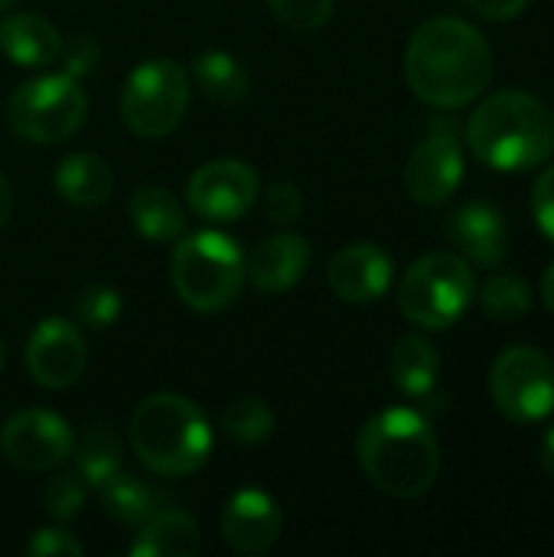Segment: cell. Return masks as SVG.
<instances>
[{
	"mask_svg": "<svg viewBox=\"0 0 554 557\" xmlns=\"http://www.w3.org/2000/svg\"><path fill=\"white\" fill-rule=\"evenodd\" d=\"M405 78L424 104L441 111L464 108L480 98L493 78L490 42L467 20H428L408 42Z\"/></svg>",
	"mask_w": 554,
	"mask_h": 557,
	"instance_id": "1",
	"label": "cell"
},
{
	"mask_svg": "<svg viewBox=\"0 0 554 557\" xmlns=\"http://www.w3.org/2000/svg\"><path fill=\"white\" fill-rule=\"evenodd\" d=\"M356 454L369 483L395 499L424 496L441 470L438 437L415 408H385L369 418L359 431Z\"/></svg>",
	"mask_w": 554,
	"mask_h": 557,
	"instance_id": "2",
	"label": "cell"
},
{
	"mask_svg": "<svg viewBox=\"0 0 554 557\" xmlns=\"http://www.w3.org/2000/svg\"><path fill=\"white\" fill-rule=\"evenodd\" d=\"M467 144L480 163L500 173L532 170L554 153L552 108L529 91H496L470 114Z\"/></svg>",
	"mask_w": 554,
	"mask_h": 557,
	"instance_id": "3",
	"label": "cell"
},
{
	"mask_svg": "<svg viewBox=\"0 0 554 557\" xmlns=\"http://www.w3.org/2000/svg\"><path fill=\"white\" fill-rule=\"evenodd\" d=\"M131 444L153 476H189L212 454V428L206 414L183 395L160 392L137 405L131 418Z\"/></svg>",
	"mask_w": 554,
	"mask_h": 557,
	"instance_id": "4",
	"label": "cell"
},
{
	"mask_svg": "<svg viewBox=\"0 0 554 557\" xmlns=\"http://www.w3.org/2000/svg\"><path fill=\"white\" fill-rule=\"evenodd\" d=\"M170 277L176 297L186 307L199 313H219L232 307L242 294L245 255L232 235L202 228L180 238L170 258Z\"/></svg>",
	"mask_w": 554,
	"mask_h": 557,
	"instance_id": "5",
	"label": "cell"
},
{
	"mask_svg": "<svg viewBox=\"0 0 554 557\" xmlns=\"http://www.w3.org/2000/svg\"><path fill=\"white\" fill-rule=\"evenodd\" d=\"M477 297V277L467 258L451 251H434L418 258L398 287L402 313L424 330L454 326Z\"/></svg>",
	"mask_w": 554,
	"mask_h": 557,
	"instance_id": "6",
	"label": "cell"
},
{
	"mask_svg": "<svg viewBox=\"0 0 554 557\" xmlns=\"http://www.w3.org/2000/svg\"><path fill=\"white\" fill-rule=\"evenodd\" d=\"M88 117V95L69 72L23 82L7 104V124L29 144L69 140Z\"/></svg>",
	"mask_w": 554,
	"mask_h": 557,
	"instance_id": "7",
	"label": "cell"
},
{
	"mask_svg": "<svg viewBox=\"0 0 554 557\" xmlns=\"http://www.w3.org/2000/svg\"><path fill=\"white\" fill-rule=\"evenodd\" d=\"M189 104L186 69L173 59H147L127 78L121 91V121L131 134L153 140L180 127Z\"/></svg>",
	"mask_w": 554,
	"mask_h": 557,
	"instance_id": "8",
	"label": "cell"
},
{
	"mask_svg": "<svg viewBox=\"0 0 554 557\" xmlns=\"http://www.w3.org/2000/svg\"><path fill=\"white\" fill-rule=\"evenodd\" d=\"M490 395L516 424H539L554 411V362L535 346H509L490 369Z\"/></svg>",
	"mask_w": 554,
	"mask_h": 557,
	"instance_id": "9",
	"label": "cell"
},
{
	"mask_svg": "<svg viewBox=\"0 0 554 557\" xmlns=\"http://www.w3.org/2000/svg\"><path fill=\"white\" fill-rule=\"evenodd\" d=\"M258 193H261L258 173L245 160H232V157L202 163L186 183L189 209L212 225H225L248 215V209L258 202Z\"/></svg>",
	"mask_w": 554,
	"mask_h": 557,
	"instance_id": "10",
	"label": "cell"
},
{
	"mask_svg": "<svg viewBox=\"0 0 554 557\" xmlns=\"http://www.w3.org/2000/svg\"><path fill=\"white\" fill-rule=\"evenodd\" d=\"M0 450L16 470L46 473L75 454V434H72L69 421L59 418L56 411L29 408V411H16L3 424Z\"/></svg>",
	"mask_w": 554,
	"mask_h": 557,
	"instance_id": "11",
	"label": "cell"
},
{
	"mask_svg": "<svg viewBox=\"0 0 554 557\" xmlns=\"http://www.w3.org/2000/svg\"><path fill=\"white\" fill-rule=\"evenodd\" d=\"M464 183V147L447 121H434L431 134L415 147L405 166V189L421 206L447 202Z\"/></svg>",
	"mask_w": 554,
	"mask_h": 557,
	"instance_id": "12",
	"label": "cell"
},
{
	"mask_svg": "<svg viewBox=\"0 0 554 557\" xmlns=\"http://www.w3.org/2000/svg\"><path fill=\"white\" fill-rule=\"evenodd\" d=\"M26 369L42 388H69L85 372V339L72 320L46 317L26 339Z\"/></svg>",
	"mask_w": 554,
	"mask_h": 557,
	"instance_id": "13",
	"label": "cell"
},
{
	"mask_svg": "<svg viewBox=\"0 0 554 557\" xmlns=\"http://www.w3.org/2000/svg\"><path fill=\"white\" fill-rule=\"evenodd\" d=\"M392 258L372 242L346 245L333 255L327 268V281L333 294L346 304H372L379 300L392 284Z\"/></svg>",
	"mask_w": 554,
	"mask_h": 557,
	"instance_id": "14",
	"label": "cell"
},
{
	"mask_svg": "<svg viewBox=\"0 0 554 557\" xmlns=\"http://www.w3.org/2000/svg\"><path fill=\"white\" fill-rule=\"evenodd\" d=\"M281 509L264 490H238L222 512V535L238 555H264L281 539Z\"/></svg>",
	"mask_w": 554,
	"mask_h": 557,
	"instance_id": "15",
	"label": "cell"
},
{
	"mask_svg": "<svg viewBox=\"0 0 554 557\" xmlns=\"http://www.w3.org/2000/svg\"><path fill=\"white\" fill-rule=\"evenodd\" d=\"M310 264V245L304 235L278 232L264 238L245 261V277L261 294H287L300 284Z\"/></svg>",
	"mask_w": 554,
	"mask_h": 557,
	"instance_id": "16",
	"label": "cell"
},
{
	"mask_svg": "<svg viewBox=\"0 0 554 557\" xmlns=\"http://www.w3.org/2000/svg\"><path fill=\"white\" fill-rule=\"evenodd\" d=\"M451 242L460 255L480 268H500L509 251V232L503 212L490 202H470L454 212L451 219Z\"/></svg>",
	"mask_w": 554,
	"mask_h": 557,
	"instance_id": "17",
	"label": "cell"
},
{
	"mask_svg": "<svg viewBox=\"0 0 554 557\" xmlns=\"http://www.w3.org/2000/svg\"><path fill=\"white\" fill-rule=\"evenodd\" d=\"M0 52L20 69H42L59 59L62 36L39 13H7L0 20Z\"/></svg>",
	"mask_w": 554,
	"mask_h": 557,
	"instance_id": "18",
	"label": "cell"
},
{
	"mask_svg": "<svg viewBox=\"0 0 554 557\" xmlns=\"http://www.w3.org/2000/svg\"><path fill=\"white\" fill-rule=\"evenodd\" d=\"M199 548H202V532L196 519L180 509H160L140 525L127 552L131 557H189Z\"/></svg>",
	"mask_w": 554,
	"mask_h": 557,
	"instance_id": "19",
	"label": "cell"
},
{
	"mask_svg": "<svg viewBox=\"0 0 554 557\" xmlns=\"http://www.w3.org/2000/svg\"><path fill=\"white\" fill-rule=\"evenodd\" d=\"M52 183L65 202H72L78 209H95L111 199L114 173L98 153H69L59 160Z\"/></svg>",
	"mask_w": 554,
	"mask_h": 557,
	"instance_id": "20",
	"label": "cell"
},
{
	"mask_svg": "<svg viewBox=\"0 0 554 557\" xmlns=\"http://www.w3.org/2000/svg\"><path fill=\"white\" fill-rule=\"evenodd\" d=\"M389 372L402 395H408L415 401H428L438 388L441 356L424 336H402L392 349Z\"/></svg>",
	"mask_w": 554,
	"mask_h": 557,
	"instance_id": "21",
	"label": "cell"
},
{
	"mask_svg": "<svg viewBox=\"0 0 554 557\" xmlns=\"http://www.w3.org/2000/svg\"><path fill=\"white\" fill-rule=\"evenodd\" d=\"M131 225L147 242H176L186 228V215L180 199L163 186H144L127 202Z\"/></svg>",
	"mask_w": 554,
	"mask_h": 557,
	"instance_id": "22",
	"label": "cell"
},
{
	"mask_svg": "<svg viewBox=\"0 0 554 557\" xmlns=\"http://www.w3.org/2000/svg\"><path fill=\"white\" fill-rule=\"evenodd\" d=\"M98 499H101L104 516H111L121 525H134V529H140L153 512H160V493L150 483L137 480L124 470H118L111 480H104L98 486Z\"/></svg>",
	"mask_w": 554,
	"mask_h": 557,
	"instance_id": "23",
	"label": "cell"
},
{
	"mask_svg": "<svg viewBox=\"0 0 554 557\" xmlns=\"http://www.w3.org/2000/svg\"><path fill=\"white\" fill-rule=\"evenodd\" d=\"M193 78L202 88V95L212 98V101L232 104V101L248 95V72H245V65L235 55L222 52V49L199 52L196 62H193Z\"/></svg>",
	"mask_w": 554,
	"mask_h": 557,
	"instance_id": "24",
	"label": "cell"
},
{
	"mask_svg": "<svg viewBox=\"0 0 554 557\" xmlns=\"http://www.w3.org/2000/svg\"><path fill=\"white\" fill-rule=\"evenodd\" d=\"M75 467H78V476L91 490H98L104 480H111L121 470V444H118V437L101 424L88 428L82 444H78Z\"/></svg>",
	"mask_w": 554,
	"mask_h": 557,
	"instance_id": "25",
	"label": "cell"
},
{
	"mask_svg": "<svg viewBox=\"0 0 554 557\" xmlns=\"http://www.w3.org/2000/svg\"><path fill=\"white\" fill-rule=\"evenodd\" d=\"M483 313L496 323H509L529 313L532 307V287L519 274H493L480 294Z\"/></svg>",
	"mask_w": 554,
	"mask_h": 557,
	"instance_id": "26",
	"label": "cell"
},
{
	"mask_svg": "<svg viewBox=\"0 0 554 557\" xmlns=\"http://www.w3.org/2000/svg\"><path fill=\"white\" fill-rule=\"evenodd\" d=\"M219 424L238 444H261L274 434V411L261 398H238L222 411Z\"/></svg>",
	"mask_w": 554,
	"mask_h": 557,
	"instance_id": "27",
	"label": "cell"
},
{
	"mask_svg": "<svg viewBox=\"0 0 554 557\" xmlns=\"http://www.w3.org/2000/svg\"><path fill=\"white\" fill-rule=\"evenodd\" d=\"M118 317H121V297L108 284H95L82 290V297L75 300V320L88 330H108L118 323Z\"/></svg>",
	"mask_w": 554,
	"mask_h": 557,
	"instance_id": "28",
	"label": "cell"
},
{
	"mask_svg": "<svg viewBox=\"0 0 554 557\" xmlns=\"http://www.w3.org/2000/svg\"><path fill=\"white\" fill-rule=\"evenodd\" d=\"M85 496H88V483L78 473H62L56 476L46 493H42V506L52 519L59 522H72L82 509H85Z\"/></svg>",
	"mask_w": 554,
	"mask_h": 557,
	"instance_id": "29",
	"label": "cell"
},
{
	"mask_svg": "<svg viewBox=\"0 0 554 557\" xmlns=\"http://www.w3.org/2000/svg\"><path fill=\"white\" fill-rule=\"evenodd\" d=\"M264 3L294 33H313L333 16V0H264Z\"/></svg>",
	"mask_w": 554,
	"mask_h": 557,
	"instance_id": "30",
	"label": "cell"
},
{
	"mask_svg": "<svg viewBox=\"0 0 554 557\" xmlns=\"http://www.w3.org/2000/svg\"><path fill=\"white\" fill-rule=\"evenodd\" d=\"M26 555L33 557H82L85 548L82 542L65 532V529H39L29 542H26Z\"/></svg>",
	"mask_w": 554,
	"mask_h": 557,
	"instance_id": "31",
	"label": "cell"
},
{
	"mask_svg": "<svg viewBox=\"0 0 554 557\" xmlns=\"http://www.w3.org/2000/svg\"><path fill=\"white\" fill-rule=\"evenodd\" d=\"M264 212H268V219H271L274 225H291V222H297L300 212H304V199H300L297 186H291V183H274V186H268V193H264Z\"/></svg>",
	"mask_w": 554,
	"mask_h": 557,
	"instance_id": "32",
	"label": "cell"
},
{
	"mask_svg": "<svg viewBox=\"0 0 554 557\" xmlns=\"http://www.w3.org/2000/svg\"><path fill=\"white\" fill-rule=\"evenodd\" d=\"M532 215L535 225L542 228V235L554 245V166H549L532 189Z\"/></svg>",
	"mask_w": 554,
	"mask_h": 557,
	"instance_id": "33",
	"label": "cell"
},
{
	"mask_svg": "<svg viewBox=\"0 0 554 557\" xmlns=\"http://www.w3.org/2000/svg\"><path fill=\"white\" fill-rule=\"evenodd\" d=\"M59 59H62V72H69V75H75V78H78V75L91 72V65L98 62V46H95V39L78 36L75 42L62 46Z\"/></svg>",
	"mask_w": 554,
	"mask_h": 557,
	"instance_id": "34",
	"label": "cell"
},
{
	"mask_svg": "<svg viewBox=\"0 0 554 557\" xmlns=\"http://www.w3.org/2000/svg\"><path fill=\"white\" fill-rule=\"evenodd\" d=\"M467 3L487 20H513L529 7V0H467Z\"/></svg>",
	"mask_w": 554,
	"mask_h": 557,
	"instance_id": "35",
	"label": "cell"
},
{
	"mask_svg": "<svg viewBox=\"0 0 554 557\" xmlns=\"http://www.w3.org/2000/svg\"><path fill=\"white\" fill-rule=\"evenodd\" d=\"M539 460H542V470L554 476V424L542 434V444H539Z\"/></svg>",
	"mask_w": 554,
	"mask_h": 557,
	"instance_id": "36",
	"label": "cell"
},
{
	"mask_svg": "<svg viewBox=\"0 0 554 557\" xmlns=\"http://www.w3.org/2000/svg\"><path fill=\"white\" fill-rule=\"evenodd\" d=\"M10 212H13V193H10V183L0 176V228L7 225Z\"/></svg>",
	"mask_w": 554,
	"mask_h": 557,
	"instance_id": "37",
	"label": "cell"
},
{
	"mask_svg": "<svg viewBox=\"0 0 554 557\" xmlns=\"http://www.w3.org/2000/svg\"><path fill=\"white\" fill-rule=\"evenodd\" d=\"M542 300H545V307L554 313V264L545 271V277H542Z\"/></svg>",
	"mask_w": 554,
	"mask_h": 557,
	"instance_id": "38",
	"label": "cell"
},
{
	"mask_svg": "<svg viewBox=\"0 0 554 557\" xmlns=\"http://www.w3.org/2000/svg\"><path fill=\"white\" fill-rule=\"evenodd\" d=\"M13 3H16V0H0V10H10Z\"/></svg>",
	"mask_w": 554,
	"mask_h": 557,
	"instance_id": "39",
	"label": "cell"
},
{
	"mask_svg": "<svg viewBox=\"0 0 554 557\" xmlns=\"http://www.w3.org/2000/svg\"><path fill=\"white\" fill-rule=\"evenodd\" d=\"M0 369H3V343H0Z\"/></svg>",
	"mask_w": 554,
	"mask_h": 557,
	"instance_id": "40",
	"label": "cell"
}]
</instances>
